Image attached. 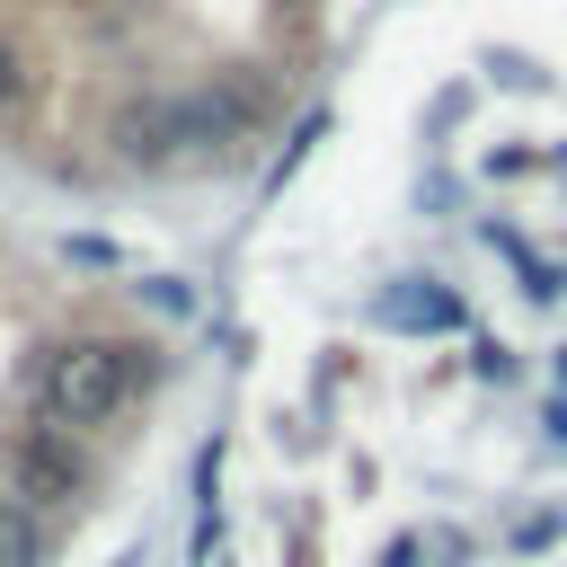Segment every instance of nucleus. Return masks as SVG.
Wrapping results in <instances>:
<instances>
[{
	"label": "nucleus",
	"instance_id": "nucleus-1",
	"mask_svg": "<svg viewBox=\"0 0 567 567\" xmlns=\"http://www.w3.org/2000/svg\"><path fill=\"white\" fill-rule=\"evenodd\" d=\"M133 390H142V354H133V346H106V337L53 346V363H44V381H35V399H44L53 425H106V416L133 408Z\"/></svg>",
	"mask_w": 567,
	"mask_h": 567
},
{
	"label": "nucleus",
	"instance_id": "nucleus-2",
	"mask_svg": "<svg viewBox=\"0 0 567 567\" xmlns=\"http://www.w3.org/2000/svg\"><path fill=\"white\" fill-rule=\"evenodd\" d=\"M266 115H275V89H266V80H213V89L168 97V142H177V151H230V142H248Z\"/></svg>",
	"mask_w": 567,
	"mask_h": 567
},
{
	"label": "nucleus",
	"instance_id": "nucleus-3",
	"mask_svg": "<svg viewBox=\"0 0 567 567\" xmlns=\"http://www.w3.org/2000/svg\"><path fill=\"white\" fill-rule=\"evenodd\" d=\"M9 470H18V487H27V496H53V505L89 487V461H80V452H71L53 425H35V434L18 443V461H9Z\"/></svg>",
	"mask_w": 567,
	"mask_h": 567
},
{
	"label": "nucleus",
	"instance_id": "nucleus-4",
	"mask_svg": "<svg viewBox=\"0 0 567 567\" xmlns=\"http://www.w3.org/2000/svg\"><path fill=\"white\" fill-rule=\"evenodd\" d=\"M372 319L381 328H408V337H425V328H461L470 310L443 292V284H425V275H408V284H390L381 301H372Z\"/></svg>",
	"mask_w": 567,
	"mask_h": 567
},
{
	"label": "nucleus",
	"instance_id": "nucleus-5",
	"mask_svg": "<svg viewBox=\"0 0 567 567\" xmlns=\"http://www.w3.org/2000/svg\"><path fill=\"white\" fill-rule=\"evenodd\" d=\"M177 142H168V97H133L124 115H115V159H133V168H159Z\"/></svg>",
	"mask_w": 567,
	"mask_h": 567
},
{
	"label": "nucleus",
	"instance_id": "nucleus-6",
	"mask_svg": "<svg viewBox=\"0 0 567 567\" xmlns=\"http://www.w3.org/2000/svg\"><path fill=\"white\" fill-rule=\"evenodd\" d=\"M0 567H44V532L18 496H0Z\"/></svg>",
	"mask_w": 567,
	"mask_h": 567
},
{
	"label": "nucleus",
	"instance_id": "nucleus-7",
	"mask_svg": "<svg viewBox=\"0 0 567 567\" xmlns=\"http://www.w3.org/2000/svg\"><path fill=\"white\" fill-rule=\"evenodd\" d=\"M9 97H18V53L0 44V106H9Z\"/></svg>",
	"mask_w": 567,
	"mask_h": 567
},
{
	"label": "nucleus",
	"instance_id": "nucleus-8",
	"mask_svg": "<svg viewBox=\"0 0 567 567\" xmlns=\"http://www.w3.org/2000/svg\"><path fill=\"white\" fill-rule=\"evenodd\" d=\"M549 434H558V443H567V399H549Z\"/></svg>",
	"mask_w": 567,
	"mask_h": 567
},
{
	"label": "nucleus",
	"instance_id": "nucleus-9",
	"mask_svg": "<svg viewBox=\"0 0 567 567\" xmlns=\"http://www.w3.org/2000/svg\"><path fill=\"white\" fill-rule=\"evenodd\" d=\"M381 567H416V549H408V540H399V549H390V558H381Z\"/></svg>",
	"mask_w": 567,
	"mask_h": 567
},
{
	"label": "nucleus",
	"instance_id": "nucleus-10",
	"mask_svg": "<svg viewBox=\"0 0 567 567\" xmlns=\"http://www.w3.org/2000/svg\"><path fill=\"white\" fill-rule=\"evenodd\" d=\"M558 381H567V346H558Z\"/></svg>",
	"mask_w": 567,
	"mask_h": 567
}]
</instances>
